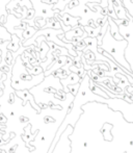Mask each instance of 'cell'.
<instances>
[{"mask_svg": "<svg viewBox=\"0 0 133 153\" xmlns=\"http://www.w3.org/2000/svg\"><path fill=\"white\" fill-rule=\"evenodd\" d=\"M127 45L128 43L125 39L119 41L113 38L112 34L110 33V26H108L106 33L103 36L102 44L99 47L103 49L102 54H104L105 56L110 59L111 61L121 65L124 68V70L133 77L131 67H130L129 62H127V59L125 57V50L127 48Z\"/></svg>", "mask_w": 133, "mask_h": 153, "instance_id": "1", "label": "cell"}, {"mask_svg": "<svg viewBox=\"0 0 133 153\" xmlns=\"http://www.w3.org/2000/svg\"><path fill=\"white\" fill-rule=\"evenodd\" d=\"M45 77H46L45 72L38 75H31L26 69V67L23 66L22 56H18L13 67L12 87L16 91L30 90L35 85H40L45 79Z\"/></svg>", "mask_w": 133, "mask_h": 153, "instance_id": "2", "label": "cell"}, {"mask_svg": "<svg viewBox=\"0 0 133 153\" xmlns=\"http://www.w3.org/2000/svg\"><path fill=\"white\" fill-rule=\"evenodd\" d=\"M129 22L127 25L119 24L120 33L123 36V38L127 41L128 45L125 50V57L127 62H129L131 70L133 72V17L131 15H128Z\"/></svg>", "mask_w": 133, "mask_h": 153, "instance_id": "3", "label": "cell"}, {"mask_svg": "<svg viewBox=\"0 0 133 153\" xmlns=\"http://www.w3.org/2000/svg\"><path fill=\"white\" fill-rule=\"evenodd\" d=\"M105 103L113 111H122L126 121L133 123V103L128 102L124 98H107Z\"/></svg>", "mask_w": 133, "mask_h": 153, "instance_id": "4", "label": "cell"}, {"mask_svg": "<svg viewBox=\"0 0 133 153\" xmlns=\"http://www.w3.org/2000/svg\"><path fill=\"white\" fill-rule=\"evenodd\" d=\"M80 81H81V77L75 72H71L66 78L61 79V82L64 87V91H65V93L70 92L68 89V85H75V83H78V82H80Z\"/></svg>", "mask_w": 133, "mask_h": 153, "instance_id": "5", "label": "cell"}, {"mask_svg": "<svg viewBox=\"0 0 133 153\" xmlns=\"http://www.w3.org/2000/svg\"><path fill=\"white\" fill-rule=\"evenodd\" d=\"M57 16H58V18H61L64 21V23L66 25L72 26L73 28L80 25V19H79V17H75L71 14H68V13H65V14H61V15L57 14Z\"/></svg>", "mask_w": 133, "mask_h": 153, "instance_id": "6", "label": "cell"}, {"mask_svg": "<svg viewBox=\"0 0 133 153\" xmlns=\"http://www.w3.org/2000/svg\"><path fill=\"white\" fill-rule=\"evenodd\" d=\"M16 95H17L18 97H20L21 99H23L24 103L26 102V100H30L31 105H33V106H34V108H35L36 111H38V113H41L40 107H38V105H36V104H35V102H34V100H33V94H31L29 90H22V91H16Z\"/></svg>", "mask_w": 133, "mask_h": 153, "instance_id": "7", "label": "cell"}, {"mask_svg": "<svg viewBox=\"0 0 133 153\" xmlns=\"http://www.w3.org/2000/svg\"><path fill=\"white\" fill-rule=\"evenodd\" d=\"M107 20H108L109 22V26H110V33L112 34V36L115 39H117V40L121 41V40H124L123 36H122L121 33H120V29H119V25L115 23V19H112L111 17L108 16V18H107Z\"/></svg>", "mask_w": 133, "mask_h": 153, "instance_id": "8", "label": "cell"}, {"mask_svg": "<svg viewBox=\"0 0 133 153\" xmlns=\"http://www.w3.org/2000/svg\"><path fill=\"white\" fill-rule=\"evenodd\" d=\"M44 28H54V29H61V24L59 20L56 17H52V18H47L46 19V25Z\"/></svg>", "mask_w": 133, "mask_h": 153, "instance_id": "9", "label": "cell"}, {"mask_svg": "<svg viewBox=\"0 0 133 153\" xmlns=\"http://www.w3.org/2000/svg\"><path fill=\"white\" fill-rule=\"evenodd\" d=\"M84 30L87 32L89 36H92V38H97L100 34L101 29H102V26H93V25H85L83 26Z\"/></svg>", "mask_w": 133, "mask_h": 153, "instance_id": "10", "label": "cell"}, {"mask_svg": "<svg viewBox=\"0 0 133 153\" xmlns=\"http://www.w3.org/2000/svg\"><path fill=\"white\" fill-rule=\"evenodd\" d=\"M71 1H72V0H57L56 3H54V5H53V10H54L57 14H59L61 10H64L66 6L69 5V3H70Z\"/></svg>", "mask_w": 133, "mask_h": 153, "instance_id": "11", "label": "cell"}, {"mask_svg": "<svg viewBox=\"0 0 133 153\" xmlns=\"http://www.w3.org/2000/svg\"><path fill=\"white\" fill-rule=\"evenodd\" d=\"M38 31L35 28H34L33 26H27L25 27V29L23 30V36H22V40H28V39L33 38V34L35 33V32Z\"/></svg>", "mask_w": 133, "mask_h": 153, "instance_id": "12", "label": "cell"}, {"mask_svg": "<svg viewBox=\"0 0 133 153\" xmlns=\"http://www.w3.org/2000/svg\"><path fill=\"white\" fill-rule=\"evenodd\" d=\"M79 88H80V82L75 83V85H68L69 91L72 93V94L74 95V96H76V95H77V93H78V91H79Z\"/></svg>", "mask_w": 133, "mask_h": 153, "instance_id": "13", "label": "cell"}, {"mask_svg": "<svg viewBox=\"0 0 133 153\" xmlns=\"http://www.w3.org/2000/svg\"><path fill=\"white\" fill-rule=\"evenodd\" d=\"M27 70H28V72L30 73L31 75H38V74H41V73L44 72V69H43V67H40V66L34 67V68H33V69L28 68Z\"/></svg>", "mask_w": 133, "mask_h": 153, "instance_id": "14", "label": "cell"}, {"mask_svg": "<svg viewBox=\"0 0 133 153\" xmlns=\"http://www.w3.org/2000/svg\"><path fill=\"white\" fill-rule=\"evenodd\" d=\"M78 4H79L78 0H72V1H71L70 3H69V5L66 6V7H68V8H74L75 6H77Z\"/></svg>", "mask_w": 133, "mask_h": 153, "instance_id": "15", "label": "cell"}, {"mask_svg": "<svg viewBox=\"0 0 133 153\" xmlns=\"http://www.w3.org/2000/svg\"><path fill=\"white\" fill-rule=\"evenodd\" d=\"M13 46H15V50H17V49H19V43H17V44H16V42H12L10 44H8L7 48L12 50V49H13Z\"/></svg>", "mask_w": 133, "mask_h": 153, "instance_id": "16", "label": "cell"}, {"mask_svg": "<svg viewBox=\"0 0 133 153\" xmlns=\"http://www.w3.org/2000/svg\"><path fill=\"white\" fill-rule=\"evenodd\" d=\"M100 6H101V7H103V8L107 7V6H108V0H101Z\"/></svg>", "mask_w": 133, "mask_h": 153, "instance_id": "17", "label": "cell"}, {"mask_svg": "<svg viewBox=\"0 0 133 153\" xmlns=\"http://www.w3.org/2000/svg\"><path fill=\"white\" fill-rule=\"evenodd\" d=\"M132 1H133V0H132Z\"/></svg>", "mask_w": 133, "mask_h": 153, "instance_id": "18", "label": "cell"}, {"mask_svg": "<svg viewBox=\"0 0 133 153\" xmlns=\"http://www.w3.org/2000/svg\"></svg>", "mask_w": 133, "mask_h": 153, "instance_id": "19", "label": "cell"}]
</instances>
